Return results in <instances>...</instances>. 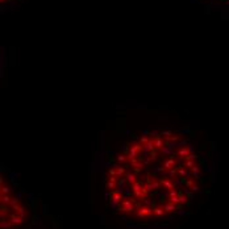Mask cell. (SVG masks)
<instances>
[{
  "label": "cell",
  "mask_w": 229,
  "mask_h": 229,
  "mask_svg": "<svg viewBox=\"0 0 229 229\" xmlns=\"http://www.w3.org/2000/svg\"><path fill=\"white\" fill-rule=\"evenodd\" d=\"M7 2V0H0V3H5Z\"/></svg>",
  "instance_id": "cell-1"
}]
</instances>
